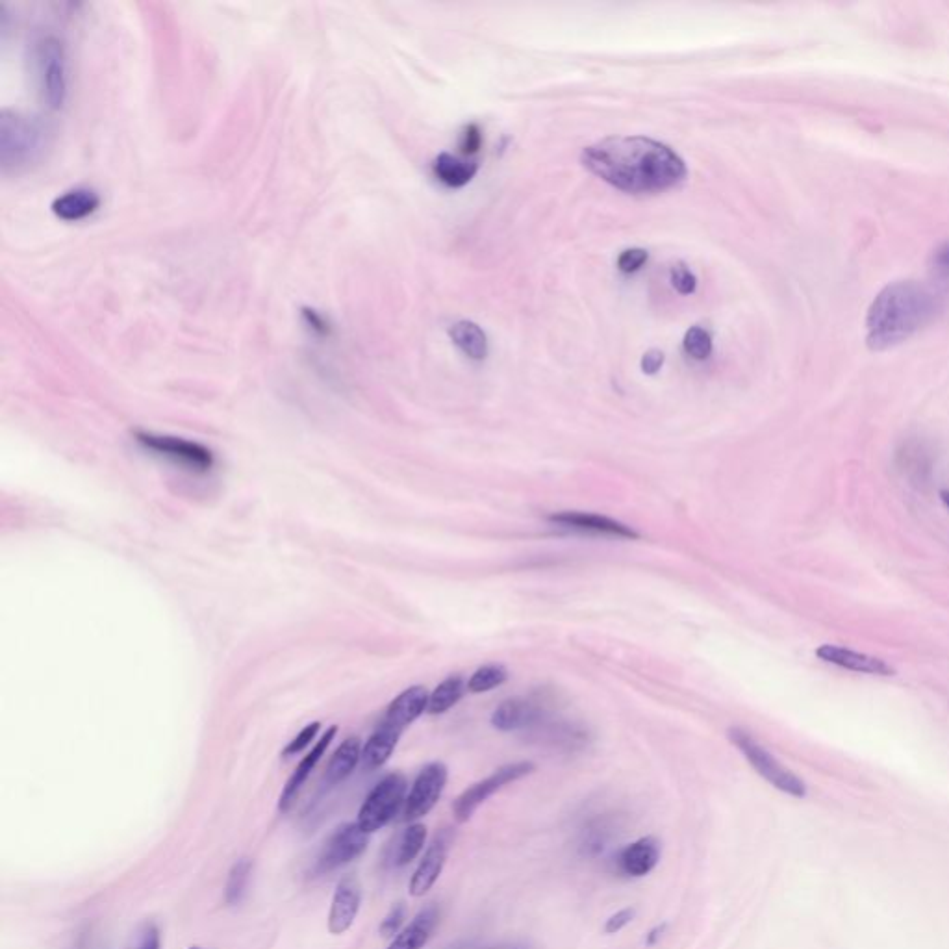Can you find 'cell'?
Returning <instances> with one entry per match:
<instances>
[{"label":"cell","mask_w":949,"mask_h":949,"mask_svg":"<svg viewBox=\"0 0 949 949\" xmlns=\"http://www.w3.org/2000/svg\"><path fill=\"white\" fill-rule=\"evenodd\" d=\"M581 162L594 175L627 193H657L681 184L683 158L668 145L642 136H618L590 145Z\"/></svg>","instance_id":"6da1fadb"},{"label":"cell","mask_w":949,"mask_h":949,"mask_svg":"<svg viewBox=\"0 0 949 949\" xmlns=\"http://www.w3.org/2000/svg\"><path fill=\"white\" fill-rule=\"evenodd\" d=\"M937 297L916 280L892 282L877 293L866 314V343L886 351L907 342L937 314Z\"/></svg>","instance_id":"7a4b0ae2"},{"label":"cell","mask_w":949,"mask_h":949,"mask_svg":"<svg viewBox=\"0 0 949 949\" xmlns=\"http://www.w3.org/2000/svg\"><path fill=\"white\" fill-rule=\"evenodd\" d=\"M45 147L47 130L36 117L8 108L0 112V162L6 171L38 162Z\"/></svg>","instance_id":"3957f363"},{"label":"cell","mask_w":949,"mask_h":949,"mask_svg":"<svg viewBox=\"0 0 949 949\" xmlns=\"http://www.w3.org/2000/svg\"><path fill=\"white\" fill-rule=\"evenodd\" d=\"M727 736L734 746L738 747V751L746 757L751 768L773 788L785 792L792 798L803 799L807 796V785L799 779L798 775L788 770L783 762L775 759L766 747L760 746L751 734L740 727H733L729 729Z\"/></svg>","instance_id":"277c9868"},{"label":"cell","mask_w":949,"mask_h":949,"mask_svg":"<svg viewBox=\"0 0 949 949\" xmlns=\"http://www.w3.org/2000/svg\"><path fill=\"white\" fill-rule=\"evenodd\" d=\"M406 796H408V785H406L405 775L390 773L382 777L367 794L366 801L362 803L358 812L356 823L369 835L377 833L384 825L392 822L393 818L399 814V810L405 809Z\"/></svg>","instance_id":"5b68a950"},{"label":"cell","mask_w":949,"mask_h":949,"mask_svg":"<svg viewBox=\"0 0 949 949\" xmlns=\"http://www.w3.org/2000/svg\"><path fill=\"white\" fill-rule=\"evenodd\" d=\"M41 97L52 110H60L67 99V65L62 43L56 38L41 39L36 49Z\"/></svg>","instance_id":"8992f818"},{"label":"cell","mask_w":949,"mask_h":949,"mask_svg":"<svg viewBox=\"0 0 949 949\" xmlns=\"http://www.w3.org/2000/svg\"><path fill=\"white\" fill-rule=\"evenodd\" d=\"M534 772V764L532 762H514V764H507V766H501L499 770H495L492 775H488L486 779H482L479 783L469 786L468 790H464L458 798H456L455 805H453V814H455L456 822L466 823L468 820H471V816L477 812V809L481 807L482 803H486L488 799L494 796L495 792H499L501 788L514 783V781H519L527 775H531Z\"/></svg>","instance_id":"52a82bcc"},{"label":"cell","mask_w":949,"mask_h":949,"mask_svg":"<svg viewBox=\"0 0 949 949\" xmlns=\"http://www.w3.org/2000/svg\"><path fill=\"white\" fill-rule=\"evenodd\" d=\"M369 833H366L358 823H345L336 829L317 857L316 874H329L345 864L356 861L367 848Z\"/></svg>","instance_id":"ba28073f"},{"label":"cell","mask_w":949,"mask_h":949,"mask_svg":"<svg viewBox=\"0 0 949 949\" xmlns=\"http://www.w3.org/2000/svg\"><path fill=\"white\" fill-rule=\"evenodd\" d=\"M447 775L449 773L442 762H431L419 772L406 796L405 809H403L405 822L416 823L436 807L447 785Z\"/></svg>","instance_id":"9c48e42d"},{"label":"cell","mask_w":949,"mask_h":949,"mask_svg":"<svg viewBox=\"0 0 949 949\" xmlns=\"http://www.w3.org/2000/svg\"><path fill=\"white\" fill-rule=\"evenodd\" d=\"M138 442L154 451L156 455L167 456L175 460L182 466H188L195 471H206L212 468L214 464V455L210 449L197 442H190L177 436H165V434H152V432H138L136 434Z\"/></svg>","instance_id":"30bf717a"},{"label":"cell","mask_w":949,"mask_h":949,"mask_svg":"<svg viewBox=\"0 0 949 949\" xmlns=\"http://www.w3.org/2000/svg\"><path fill=\"white\" fill-rule=\"evenodd\" d=\"M451 844H453V833L449 829H443L442 833L432 840L431 846L425 851L423 859L419 861L418 868L410 879V894L414 898L425 896L432 886L436 885V881L440 879L445 868Z\"/></svg>","instance_id":"8fae6325"},{"label":"cell","mask_w":949,"mask_h":949,"mask_svg":"<svg viewBox=\"0 0 949 949\" xmlns=\"http://www.w3.org/2000/svg\"><path fill=\"white\" fill-rule=\"evenodd\" d=\"M814 653L823 662L838 666L842 670L864 673V675H877V677H894L898 673L896 668L892 664H888L883 658L859 653V651H853L849 647L822 644Z\"/></svg>","instance_id":"7c38bea8"},{"label":"cell","mask_w":949,"mask_h":949,"mask_svg":"<svg viewBox=\"0 0 949 949\" xmlns=\"http://www.w3.org/2000/svg\"><path fill=\"white\" fill-rule=\"evenodd\" d=\"M360 905H362V890L358 881L353 877H345L334 890L329 912L330 933L332 935L347 933L355 924Z\"/></svg>","instance_id":"4fadbf2b"},{"label":"cell","mask_w":949,"mask_h":949,"mask_svg":"<svg viewBox=\"0 0 949 949\" xmlns=\"http://www.w3.org/2000/svg\"><path fill=\"white\" fill-rule=\"evenodd\" d=\"M660 842L653 836H644L621 849L616 864L621 874L627 877H646L657 868L660 861Z\"/></svg>","instance_id":"5bb4252c"},{"label":"cell","mask_w":949,"mask_h":949,"mask_svg":"<svg viewBox=\"0 0 949 949\" xmlns=\"http://www.w3.org/2000/svg\"><path fill=\"white\" fill-rule=\"evenodd\" d=\"M551 523L573 529V531L594 532V534H607V536H616V538H638V534L623 525L616 519L605 518L599 514H588V512H560L553 514L549 518Z\"/></svg>","instance_id":"9a60e30c"},{"label":"cell","mask_w":949,"mask_h":949,"mask_svg":"<svg viewBox=\"0 0 949 949\" xmlns=\"http://www.w3.org/2000/svg\"><path fill=\"white\" fill-rule=\"evenodd\" d=\"M336 733H338V729H336L334 725L329 727L327 733L321 734V738L317 740L316 746L312 747V749L306 753V757L299 762V766L295 768V772L292 773V777L288 779V783H286L284 790H282L279 803L280 810L286 812V810L292 807L293 801L299 796V792H301L304 783L308 781L310 773L316 770L317 762L323 759V755H325V751L329 749L330 742L334 740Z\"/></svg>","instance_id":"2e32d148"},{"label":"cell","mask_w":949,"mask_h":949,"mask_svg":"<svg viewBox=\"0 0 949 949\" xmlns=\"http://www.w3.org/2000/svg\"><path fill=\"white\" fill-rule=\"evenodd\" d=\"M429 692L425 686H410L405 692L393 699L390 707L384 714V722L392 723L397 729L405 733L406 727L418 720L429 707Z\"/></svg>","instance_id":"e0dca14e"},{"label":"cell","mask_w":949,"mask_h":949,"mask_svg":"<svg viewBox=\"0 0 949 949\" xmlns=\"http://www.w3.org/2000/svg\"><path fill=\"white\" fill-rule=\"evenodd\" d=\"M440 922V911L429 905L427 909L419 912L418 916L405 925V929L393 937L392 944L386 949H423L427 942L431 940L434 929Z\"/></svg>","instance_id":"ac0fdd59"},{"label":"cell","mask_w":949,"mask_h":949,"mask_svg":"<svg viewBox=\"0 0 949 949\" xmlns=\"http://www.w3.org/2000/svg\"><path fill=\"white\" fill-rule=\"evenodd\" d=\"M401 736H403L401 729L382 720L379 727L369 736L362 751V762L367 770H377L382 764H386L399 744Z\"/></svg>","instance_id":"d6986e66"},{"label":"cell","mask_w":949,"mask_h":949,"mask_svg":"<svg viewBox=\"0 0 949 949\" xmlns=\"http://www.w3.org/2000/svg\"><path fill=\"white\" fill-rule=\"evenodd\" d=\"M101 204V197L95 190L89 188H76V190L65 191L54 203H52V214L60 217L62 221H80L84 217L91 216Z\"/></svg>","instance_id":"ffe728a7"},{"label":"cell","mask_w":949,"mask_h":949,"mask_svg":"<svg viewBox=\"0 0 949 949\" xmlns=\"http://www.w3.org/2000/svg\"><path fill=\"white\" fill-rule=\"evenodd\" d=\"M538 714L540 712L536 709V705H532L531 701L514 697V699L503 701L495 709L492 723L499 731H519V729H525V727H529V725L536 722Z\"/></svg>","instance_id":"44dd1931"},{"label":"cell","mask_w":949,"mask_h":949,"mask_svg":"<svg viewBox=\"0 0 949 949\" xmlns=\"http://www.w3.org/2000/svg\"><path fill=\"white\" fill-rule=\"evenodd\" d=\"M362 751H364V746L358 738L355 736L345 738L330 757L329 766L325 770V781L330 786L343 783L351 773L355 772L358 762L362 760Z\"/></svg>","instance_id":"7402d4cb"},{"label":"cell","mask_w":949,"mask_h":949,"mask_svg":"<svg viewBox=\"0 0 949 949\" xmlns=\"http://www.w3.org/2000/svg\"><path fill=\"white\" fill-rule=\"evenodd\" d=\"M479 165L477 162H464L453 154L442 152L434 160V175L447 184L449 188H462L471 178L475 177Z\"/></svg>","instance_id":"603a6c76"},{"label":"cell","mask_w":949,"mask_h":949,"mask_svg":"<svg viewBox=\"0 0 949 949\" xmlns=\"http://www.w3.org/2000/svg\"><path fill=\"white\" fill-rule=\"evenodd\" d=\"M453 342L473 360H482L488 355V342H486V334L482 332L479 325L471 323V321H458L456 325H453V329L449 330Z\"/></svg>","instance_id":"cb8c5ba5"},{"label":"cell","mask_w":949,"mask_h":949,"mask_svg":"<svg viewBox=\"0 0 949 949\" xmlns=\"http://www.w3.org/2000/svg\"><path fill=\"white\" fill-rule=\"evenodd\" d=\"M425 842H427V827L423 823L408 825L403 836L399 838L397 848H395L393 864L401 868V866L416 861V857L425 848Z\"/></svg>","instance_id":"d4e9b609"},{"label":"cell","mask_w":949,"mask_h":949,"mask_svg":"<svg viewBox=\"0 0 949 949\" xmlns=\"http://www.w3.org/2000/svg\"><path fill=\"white\" fill-rule=\"evenodd\" d=\"M464 690H466V684L462 681V677H458V675L447 677L443 683L436 686V690L429 696L427 712L429 714H443V712L453 709L456 703L460 701V697L464 696Z\"/></svg>","instance_id":"484cf974"},{"label":"cell","mask_w":949,"mask_h":949,"mask_svg":"<svg viewBox=\"0 0 949 949\" xmlns=\"http://www.w3.org/2000/svg\"><path fill=\"white\" fill-rule=\"evenodd\" d=\"M253 875V861L251 859H240L232 866L228 874L227 886H225V901L228 905H238L251 881Z\"/></svg>","instance_id":"4316f807"},{"label":"cell","mask_w":949,"mask_h":949,"mask_svg":"<svg viewBox=\"0 0 949 949\" xmlns=\"http://www.w3.org/2000/svg\"><path fill=\"white\" fill-rule=\"evenodd\" d=\"M508 679V673L503 666H495V664H490V666H482L479 670L475 671L468 681V690L473 692V694H481V692H490L495 686H501Z\"/></svg>","instance_id":"83f0119b"},{"label":"cell","mask_w":949,"mask_h":949,"mask_svg":"<svg viewBox=\"0 0 949 949\" xmlns=\"http://www.w3.org/2000/svg\"><path fill=\"white\" fill-rule=\"evenodd\" d=\"M684 351L696 360H705L712 353V338L701 327H692L684 336Z\"/></svg>","instance_id":"f1b7e54d"},{"label":"cell","mask_w":949,"mask_h":949,"mask_svg":"<svg viewBox=\"0 0 949 949\" xmlns=\"http://www.w3.org/2000/svg\"><path fill=\"white\" fill-rule=\"evenodd\" d=\"M406 907L403 903H397L392 911L386 914V918L380 924V935L382 937H397L405 927Z\"/></svg>","instance_id":"f546056e"},{"label":"cell","mask_w":949,"mask_h":949,"mask_svg":"<svg viewBox=\"0 0 949 949\" xmlns=\"http://www.w3.org/2000/svg\"><path fill=\"white\" fill-rule=\"evenodd\" d=\"M671 284L673 288L683 295H690V293L696 292L697 288V279L696 275L684 266V264H677L671 269Z\"/></svg>","instance_id":"4dcf8cb0"},{"label":"cell","mask_w":949,"mask_h":949,"mask_svg":"<svg viewBox=\"0 0 949 949\" xmlns=\"http://www.w3.org/2000/svg\"><path fill=\"white\" fill-rule=\"evenodd\" d=\"M319 729H321V723L316 722L306 725L303 731L297 734V736L293 738L292 742L286 746V749H284V755H286V757H292V755H297V753H301V751H304V749H308L310 744L316 740Z\"/></svg>","instance_id":"1f68e13d"},{"label":"cell","mask_w":949,"mask_h":949,"mask_svg":"<svg viewBox=\"0 0 949 949\" xmlns=\"http://www.w3.org/2000/svg\"><path fill=\"white\" fill-rule=\"evenodd\" d=\"M132 949H162L158 927L154 924L143 925Z\"/></svg>","instance_id":"d6a6232c"},{"label":"cell","mask_w":949,"mask_h":949,"mask_svg":"<svg viewBox=\"0 0 949 949\" xmlns=\"http://www.w3.org/2000/svg\"><path fill=\"white\" fill-rule=\"evenodd\" d=\"M646 260L647 251H644V249H629V251L621 253L620 258H618V267L623 273H634V271H638L640 267L644 266Z\"/></svg>","instance_id":"836d02e7"},{"label":"cell","mask_w":949,"mask_h":949,"mask_svg":"<svg viewBox=\"0 0 949 949\" xmlns=\"http://www.w3.org/2000/svg\"><path fill=\"white\" fill-rule=\"evenodd\" d=\"M482 134L477 125H468L460 134V149L464 154H475L481 149Z\"/></svg>","instance_id":"e575fe53"},{"label":"cell","mask_w":949,"mask_h":949,"mask_svg":"<svg viewBox=\"0 0 949 949\" xmlns=\"http://www.w3.org/2000/svg\"><path fill=\"white\" fill-rule=\"evenodd\" d=\"M636 916V911L634 909H621V911L612 914L605 924V933L607 935H616L620 933L621 929H625L627 925L631 924Z\"/></svg>","instance_id":"d590c367"},{"label":"cell","mask_w":949,"mask_h":949,"mask_svg":"<svg viewBox=\"0 0 949 949\" xmlns=\"http://www.w3.org/2000/svg\"><path fill=\"white\" fill-rule=\"evenodd\" d=\"M662 364H664V353L658 351V349L647 351L644 358H642V369L647 375H655Z\"/></svg>","instance_id":"8d00e7d4"},{"label":"cell","mask_w":949,"mask_h":949,"mask_svg":"<svg viewBox=\"0 0 949 949\" xmlns=\"http://www.w3.org/2000/svg\"><path fill=\"white\" fill-rule=\"evenodd\" d=\"M304 321L310 329L317 332V334H327L329 332V327H327V321L325 317L321 316L316 310H310V308H304L303 310Z\"/></svg>","instance_id":"74e56055"},{"label":"cell","mask_w":949,"mask_h":949,"mask_svg":"<svg viewBox=\"0 0 949 949\" xmlns=\"http://www.w3.org/2000/svg\"><path fill=\"white\" fill-rule=\"evenodd\" d=\"M666 929H668V924L657 925L655 929H651V931H649V935H647V944H649V946H655L658 940L662 938V935H664V931H666Z\"/></svg>","instance_id":"f35d334b"},{"label":"cell","mask_w":949,"mask_h":949,"mask_svg":"<svg viewBox=\"0 0 949 949\" xmlns=\"http://www.w3.org/2000/svg\"><path fill=\"white\" fill-rule=\"evenodd\" d=\"M940 497H942V501H944V505H946V507L949 508V492H948V490H944V492H940Z\"/></svg>","instance_id":"ab89813d"},{"label":"cell","mask_w":949,"mask_h":949,"mask_svg":"<svg viewBox=\"0 0 949 949\" xmlns=\"http://www.w3.org/2000/svg\"><path fill=\"white\" fill-rule=\"evenodd\" d=\"M190 949H203V948H197V946H193V948H190Z\"/></svg>","instance_id":"60d3db41"}]
</instances>
